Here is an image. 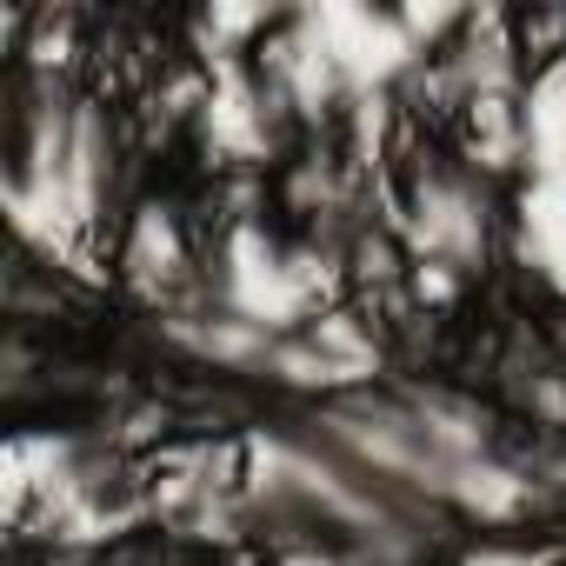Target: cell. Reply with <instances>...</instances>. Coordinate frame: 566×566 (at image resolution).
Masks as SVG:
<instances>
[{
    "instance_id": "cell-2",
    "label": "cell",
    "mask_w": 566,
    "mask_h": 566,
    "mask_svg": "<svg viewBox=\"0 0 566 566\" xmlns=\"http://www.w3.org/2000/svg\"><path fill=\"white\" fill-rule=\"evenodd\" d=\"M460 566H559V553H546V546H520V539H486V546H473Z\"/></svg>"
},
{
    "instance_id": "cell-1",
    "label": "cell",
    "mask_w": 566,
    "mask_h": 566,
    "mask_svg": "<svg viewBox=\"0 0 566 566\" xmlns=\"http://www.w3.org/2000/svg\"><path fill=\"white\" fill-rule=\"evenodd\" d=\"M520 233L546 287L566 294V154L526 167V200H520Z\"/></svg>"
}]
</instances>
